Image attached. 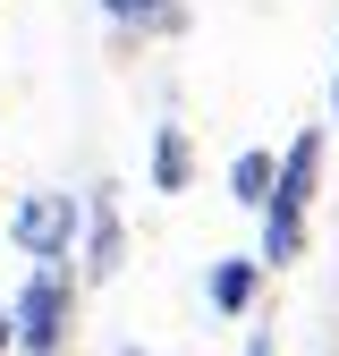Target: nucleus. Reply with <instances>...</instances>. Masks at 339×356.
Returning a JSON list of instances; mask_svg holds the SVG:
<instances>
[{
	"mask_svg": "<svg viewBox=\"0 0 339 356\" xmlns=\"http://www.w3.org/2000/svg\"><path fill=\"white\" fill-rule=\"evenodd\" d=\"M322 161H331V136L322 127H297V145L280 153V178H272V204H263V272L306 254V220H314V195H322Z\"/></svg>",
	"mask_w": 339,
	"mask_h": 356,
	"instance_id": "1",
	"label": "nucleus"
},
{
	"mask_svg": "<svg viewBox=\"0 0 339 356\" xmlns=\"http://www.w3.org/2000/svg\"><path fill=\"white\" fill-rule=\"evenodd\" d=\"M9 323H17V356H68V331H76V272L68 263H34L17 305H9Z\"/></svg>",
	"mask_w": 339,
	"mask_h": 356,
	"instance_id": "2",
	"label": "nucleus"
},
{
	"mask_svg": "<svg viewBox=\"0 0 339 356\" xmlns=\"http://www.w3.org/2000/svg\"><path fill=\"white\" fill-rule=\"evenodd\" d=\"M76 238H85V204H76V195L34 187V195L9 212V246H17L26 263H68V254H76Z\"/></svg>",
	"mask_w": 339,
	"mask_h": 356,
	"instance_id": "3",
	"label": "nucleus"
},
{
	"mask_svg": "<svg viewBox=\"0 0 339 356\" xmlns=\"http://www.w3.org/2000/svg\"><path fill=\"white\" fill-rule=\"evenodd\" d=\"M119 254H127V238H119V195L94 187V195H85V272L110 280V272H119Z\"/></svg>",
	"mask_w": 339,
	"mask_h": 356,
	"instance_id": "4",
	"label": "nucleus"
},
{
	"mask_svg": "<svg viewBox=\"0 0 339 356\" xmlns=\"http://www.w3.org/2000/svg\"><path fill=\"white\" fill-rule=\"evenodd\" d=\"M204 297H212V314H246L263 297V254H221L204 272Z\"/></svg>",
	"mask_w": 339,
	"mask_h": 356,
	"instance_id": "5",
	"label": "nucleus"
},
{
	"mask_svg": "<svg viewBox=\"0 0 339 356\" xmlns=\"http://www.w3.org/2000/svg\"><path fill=\"white\" fill-rule=\"evenodd\" d=\"M187 178H195V136L187 127H153V187L187 195Z\"/></svg>",
	"mask_w": 339,
	"mask_h": 356,
	"instance_id": "6",
	"label": "nucleus"
},
{
	"mask_svg": "<svg viewBox=\"0 0 339 356\" xmlns=\"http://www.w3.org/2000/svg\"><path fill=\"white\" fill-rule=\"evenodd\" d=\"M272 178H280V161L254 145V153H238V161H229V195H238L246 212H263V204H272Z\"/></svg>",
	"mask_w": 339,
	"mask_h": 356,
	"instance_id": "7",
	"label": "nucleus"
},
{
	"mask_svg": "<svg viewBox=\"0 0 339 356\" xmlns=\"http://www.w3.org/2000/svg\"><path fill=\"white\" fill-rule=\"evenodd\" d=\"M102 17H119V26H161V34H179V26H187L179 0H102Z\"/></svg>",
	"mask_w": 339,
	"mask_h": 356,
	"instance_id": "8",
	"label": "nucleus"
},
{
	"mask_svg": "<svg viewBox=\"0 0 339 356\" xmlns=\"http://www.w3.org/2000/svg\"><path fill=\"white\" fill-rule=\"evenodd\" d=\"M17 348V323H9V305H0V356H9Z\"/></svg>",
	"mask_w": 339,
	"mask_h": 356,
	"instance_id": "9",
	"label": "nucleus"
},
{
	"mask_svg": "<svg viewBox=\"0 0 339 356\" xmlns=\"http://www.w3.org/2000/svg\"><path fill=\"white\" fill-rule=\"evenodd\" d=\"M246 356H272V339H246Z\"/></svg>",
	"mask_w": 339,
	"mask_h": 356,
	"instance_id": "10",
	"label": "nucleus"
},
{
	"mask_svg": "<svg viewBox=\"0 0 339 356\" xmlns=\"http://www.w3.org/2000/svg\"><path fill=\"white\" fill-rule=\"evenodd\" d=\"M331 119H339V76H331Z\"/></svg>",
	"mask_w": 339,
	"mask_h": 356,
	"instance_id": "11",
	"label": "nucleus"
},
{
	"mask_svg": "<svg viewBox=\"0 0 339 356\" xmlns=\"http://www.w3.org/2000/svg\"><path fill=\"white\" fill-rule=\"evenodd\" d=\"M119 356H144V348H119Z\"/></svg>",
	"mask_w": 339,
	"mask_h": 356,
	"instance_id": "12",
	"label": "nucleus"
}]
</instances>
